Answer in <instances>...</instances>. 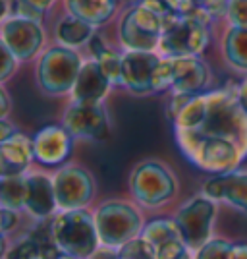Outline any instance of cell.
<instances>
[{"label":"cell","mask_w":247,"mask_h":259,"mask_svg":"<svg viewBox=\"0 0 247 259\" xmlns=\"http://www.w3.org/2000/svg\"><path fill=\"white\" fill-rule=\"evenodd\" d=\"M211 85V68L201 56H162L157 68V93L166 89L201 95Z\"/></svg>","instance_id":"obj_6"},{"label":"cell","mask_w":247,"mask_h":259,"mask_svg":"<svg viewBox=\"0 0 247 259\" xmlns=\"http://www.w3.org/2000/svg\"><path fill=\"white\" fill-rule=\"evenodd\" d=\"M0 223H2V234L4 236L10 234L12 230L18 227V223H20V211L0 207Z\"/></svg>","instance_id":"obj_31"},{"label":"cell","mask_w":247,"mask_h":259,"mask_svg":"<svg viewBox=\"0 0 247 259\" xmlns=\"http://www.w3.org/2000/svg\"><path fill=\"white\" fill-rule=\"evenodd\" d=\"M232 259H247V244H234V257Z\"/></svg>","instance_id":"obj_36"},{"label":"cell","mask_w":247,"mask_h":259,"mask_svg":"<svg viewBox=\"0 0 247 259\" xmlns=\"http://www.w3.org/2000/svg\"><path fill=\"white\" fill-rule=\"evenodd\" d=\"M25 194H27L25 174L0 176V207L22 211L25 209Z\"/></svg>","instance_id":"obj_23"},{"label":"cell","mask_w":247,"mask_h":259,"mask_svg":"<svg viewBox=\"0 0 247 259\" xmlns=\"http://www.w3.org/2000/svg\"><path fill=\"white\" fill-rule=\"evenodd\" d=\"M56 259H77V257H74V255H68V253H60Z\"/></svg>","instance_id":"obj_38"},{"label":"cell","mask_w":247,"mask_h":259,"mask_svg":"<svg viewBox=\"0 0 247 259\" xmlns=\"http://www.w3.org/2000/svg\"><path fill=\"white\" fill-rule=\"evenodd\" d=\"M116 259H135V257H128V255H120V253H118V257H116Z\"/></svg>","instance_id":"obj_39"},{"label":"cell","mask_w":247,"mask_h":259,"mask_svg":"<svg viewBox=\"0 0 247 259\" xmlns=\"http://www.w3.org/2000/svg\"><path fill=\"white\" fill-rule=\"evenodd\" d=\"M137 2H143L145 6H149L151 10L161 14L162 18L172 16V10H170V6H168V0H137Z\"/></svg>","instance_id":"obj_32"},{"label":"cell","mask_w":247,"mask_h":259,"mask_svg":"<svg viewBox=\"0 0 247 259\" xmlns=\"http://www.w3.org/2000/svg\"><path fill=\"white\" fill-rule=\"evenodd\" d=\"M178 182L172 170L161 161H141L129 174V194L143 207H161L174 199Z\"/></svg>","instance_id":"obj_7"},{"label":"cell","mask_w":247,"mask_h":259,"mask_svg":"<svg viewBox=\"0 0 247 259\" xmlns=\"http://www.w3.org/2000/svg\"><path fill=\"white\" fill-rule=\"evenodd\" d=\"M112 81L103 72L95 58H85L72 89V101L79 103H103L112 91Z\"/></svg>","instance_id":"obj_16"},{"label":"cell","mask_w":247,"mask_h":259,"mask_svg":"<svg viewBox=\"0 0 247 259\" xmlns=\"http://www.w3.org/2000/svg\"><path fill=\"white\" fill-rule=\"evenodd\" d=\"M62 0H2V20L10 16H22L29 20L43 22L46 20V14Z\"/></svg>","instance_id":"obj_22"},{"label":"cell","mask_w":247,"mask_h":259,"mask_svg":"<svg viewBox=\"0 0 247 259\" xmlns=\"http://www.w3.org/2000/svg\"><path fill=\"white\" fill-rule=\"evenodd\" d=\"M0 99H2V105H0V118H8V112H10V97H8V91L6 87H0Z\"/></svg>","instance_id":"obj_34"},{"label":"cell","mask_w":247,"mask_h":259,"mask_svg":"<svg viewBox=\"0 0 247 259\" xmlns=\"http://www.w3.org/2000/svg\"><path fill=\"white\" fill-rule=\"evenodd\" d=\"M122 56H124V51H116L114 47L107 45L101 53H97L93 58L97 60L103 72L108 76V79L112 81V85L122 87Z\"/></svg>","instance_id":"obj_25"},{"label":"cell","mask_w":247,"mask_h":259,"mask_svg":"<svg viewBox=\"0 0 247 259\" xmlns=\"http://www.w3.org/2000/svg\"><path fill=\"white\" fill-rule=\"evenodd\" d=\"M176 141L183 157L203 172L226 174L237 170V166L247 157V151L234 140L218 136H201L195 132L174 130Z\"/></svg>","instance_id":"obj_1"},{"label":"cell","mask_w":247,"mask_h":259,"mask_svg":"<svg viewBox=\"0 0 247 259\" xmlns=\"http://www.w3.org/2000/svg\"><path fill=\"white\" fill-rule=\"evenodd\" d=\"M27 194H25V211L37 219L44 221L58 209L54 180L43 172H27Z\"/></svg>","instance_id":"obj_18"},{"label":"cell","mask_w":247,"mask_h":259,"mask_svg":"<svg viewBox=\"0 0 247 259\" xmlns=\"http://www.w3.org/2000/svg\"><path fill=\"white\" fill-rule=\"evenodd\" d=\"M141 236L145 238L151 244V248L157 251L164 244L172 242L176 238H182V234H180V228H178L174 219H155L143 227Z\"/></svg>","instance_id":"obj_24"},{"label":"cell","mask_w":247,"mask_h":259,"mask_svg":"<svg viewBox=\"0 0 247 259\" xmlns=\"http://www.w3.org/2000/svg\"><path fill=\"white\" fill-rule=\"evenodd\" d=\"M93 215L97 223L101 246L107 248H122L126 242L139 236L143 230V217L139 209L128 201H105L103 205L97 207Z\"/></svg>","instance_id":"obj_8"},{"label":"cell","mask_w":247,"mask_h":259,"mask_svg":"<svg viewBox=\"0 0 247 259\" xmlns=\"http://www.w3.org/2000/svg\"><path fill=\"white\" fill-rule=\"evenodd\" d=\"M234 244L226 238H211L205 246L195 251V259H232Z\"/></svg>","instance_id":"obj_26"},{"label":"cell","mask_w":247,"mask_h":259,"mask_svg":"<svg viewBox=\"0 0 247 259\" xmlns=\"http://www.w3.org/2000/svg\"><path fill=\"white\" fill-rule=\"evenodd\" d=\"M97 33V27H93L91 23L83 22L81 18H77L70 12H62L53 23V41L62 47L70 49H83L91 41V37Z\"/></svg>","instance_id":"obj_20"},{"label":"cell","mask_w":247,"mask_h":259,"mask_svg":"<svg viewBox=\"0 0 247 259\" xmlns=\"http://www.w3.org/2000/svg\"><path fill=\"white\" fill-rule=\"evenodd\" d=\"M203 194L215 201H224L234 209L247 213V172L232 170L213 174L203 186Z\"/></svg>","instance_id":"obj_15"},{"label":"cell","mask_w":247,"mask_h":259,"mask_svg":"<svg viewBox=\"0 0 247 259\" xmlns=\"http://www.w3.org/2000/svg\"><path fill=\"white\" fill-rule=\"evenodd\" d=\"M74 136L64 124H48L33 136L35 161L43 166L64 164L74 149Z\"/></svg>","instance_id":"obj_14"},{"label":"cell","mask_w":247,"mask_h":259,"mask_svg":"<svg viewBox=\"0 0 247 259\" xmlns=\"http://www.w3.org/2000/svg\"><path fill=\"white\" fill-rule=\"evenodd\" d=\"M16 132H20L16 124H12L8 118H0V141L6 140V138H10V136H14Z\"/></svg>","instance_id":"obj_33"},{"label":"cell","mask_w":247,"mask_h":259,"mask_svg":"<svg viewBox=\"0 0 247 259\" xmlns=\"http://www.w3.org/2000/svg\"><path fill=\"white\" fill-rule=\"evenodd\" d=\"M224 25L247 27V0H228Z\"/></svg>","instance_id":"obj_28"},{"label":"cell","mask_w":247,"mask_h":259,"mask_svg":"<svg viewBox=\"0 0 247 259\" xmlns=\"http://www.w3.org/2000/svg\"><path fill=\"white\" fill-rule=\"evenodd\" d=\"M83 62L85 58L79 51L62 47L58 43L51 45L37 58V66H35L37 85L44 95H51V97L72 95V89Z\"/></svg>","instance_id":"obj_3"},{"label":"cell","mask_w":247,"mask_h":259,"mask_svg":"<svg viewBox=\"0 0 247 259\" xmlns=\"http://www.w3.org/2000/svg\"><path fill=\"white\" fill-rule=\"evenodd\" d=\"M197 4L215 20V23L224 22L228 0H197Z\"/></svg>","instance_id":"obj_29"},{"label":"cell","mask_w":247,"mask_h":259,"mask_svg":"<svg viewBox=\"0 0 247 259\" xmlns=\"http://www.w3.org/2000/svg\"><path fill=\"white\" fill-rule=\"evenodd\" d=\"M189 251H191V249H187V251H183V253H180V255H176V257H172V259H191Z\"/></svg>","instance_id":"obj_37"},{"label":"cell","mask_w":247,"mask_h":259,"mask_svg":"<svg viewBox=\"0 0 247 259\" xmlns=\"http://www.w3.org/2000/svg\"><path fill=\"white\" fill-rule=\"evenodd\" d=\"M33 161V138L16 132L14 136L0 141V176L27 174Z\"/></svg>","instance_id":"obj_17"},{"label":"cell","mask_w":247,"mask_h":259,"mask_svg":"<svg viewBox=\"0 0 247 259\" xmlns=\"http://www.w3.org/2000/svg\"><path fill=\"white\" fill-rule=\"evenodd\" d=\"M164 29V18L143 2L128 4L116 22V41L122 51L157 53Z\"/></svg>","instance_id":"obj_4"},{"label":"cell","mask_w":247,"mask_h":259,"mask_svg":"<svg viewBox=\"0 0 247 259\" xmlns=\"http://www.w3.org/2000/svg\"><path fill=\"white\" fill-rule=\"evenodd\" d=\"M216 203L209 195L199 194L187 199L178 211H176V225L180 228L183 244L189 249H197L205 246L211 234H213V225L216 219Z\"/></svg>","instance_id":"obj_9"},{"label":"cell","mask_w":247,"mask_h":259,"mask_svg":"<svg viewBox=\"0 0 247 259\" xmlns=\"http://www.w3.org/2000/svg\"><path fill=\"white\" fill-rule=\"evenodd\" d=\"M236 95H237V101H239L241 108L247 112V77L236 87Z\"/></svg>","instance_id":"obj_35"},{"label":"cell","mask_w":247,"mask_h":259,"mask_svg":"<svg viewBox=\"0 0 247 259\" xmlns=\"http://www.w3.org/2000/svg\"><path fill=\"white\" fill-rule=\"evenodd\" d=\"M215 22L209 16H178L164 18V29L157 53L161 56H203L213 41Z\"/></svg>","instance_id":"obj_2"},{"label":"cell","mask_w":247,"mask_h":259,"mask_svg":"<svg viewBox=\"0 0 247 259\" xmlns=\"http://www.w3.org/2000/svg\"><path fill=\"white\" fill-rule=\"evenodd\" d=\"M62 124L79 140L105 141L110 136V120L103 103L72 101L64 110Z\"/></svg>","instance_id":"obj_12"},{"label":"cell","mask_w":247,"mask_h":259,"mask_svg":"<svg viewBox=\"0 0 247 259\" xmlns=\"http://www.w3.org/2000/svg\"><path fill=\"white\" fill-rule=\"evenodd\" d=\"M6 259H41L39 244L33 236V232H27L22 236L6 253Z\"/></svg>","instance_id":"obj_27"},{"label":"cell","mask_w":247,"mask_h":259,"mask_svg":"<svg viewBox=\"0 0 247 259\" xmlns=\"http://www.w3.org/2000/svg\"><path fill=\"white\" fill-rule=\"evenodd\" d=\"M56 201L60 211L85 209L95 195V180L79 164H62L53 176Z\"/></svg>","instance_id":"obj_11"},{"label":"cell","mask_w":247,"mask_h":259,"mask_svg":"<svg viewBox=\"0 0 247 259\" xmlns=\"http://www.w3.org/2000/svg\"><path fill=\"white\" fill-rule=\"evenodd\" d=\"M218 45L226 64L234 72L247 74V27L224 25L218 37Z\"/></svg>","instance_id":"obj_21"},{"label":"cell","mask_w":247,"mask_h":259,"mask_svg":"<svg viewBox=\"0 0 247 259\" xmlns=\"http://www.w3.org/2000/svg\"><path fill=\"white\" fill-rule=\"evenodd\" d=\"M124 0H62V8L93 27H105L118 20Z\"/></svg>","instance_id":"obj_19"},{"label":"cell","mask_w":247,"mask_h":259,"mask_svg":"<svg viewBox=\"0 0 247 259\" xmlns=\"http://www.w3.org/2000/svg\"><path fill=\"white\" fill-rule=\"evenodd\" d=\"M51 227L54 242L62 253L77 259H89L101 248L95 215H91L87 209L60 211Z\"/></svg>","instance_id":"obj_5"},{"label":"cell","mask_w":247,"mask_h":259,"mask_svg":"<svg viewBox=\"0 0 247 259\" xmlns=\"http://www.w3.org/2000/svg\"><path fill=\"white\" fill-rule=\"evenodd\" d=\"M0 45L8 47L20 62L35 60L46 49L44 23L22 16L4 18L0 23Z\"/></svg>","instance_id":"obj_10"},{"label":"cell","mask_w":247,"mask_h":259,"mask_svg":"<svg viewBox=\"0 0 247 259\" xmlns=\"http://www.w3.org/2000/svg\"><path fill=\"white\" fill-rule=\"evenodd\" d=\"M0 53H2V70H0V81L6 83L12 77V74H16V68H18V58L12 54V51L8 47L0 45Z\"/></svg>","instance_id":"obj_30"},{"label":"cell","mask_w":247,"mask_h":259,"mask_svg":"<svg viewBox=\"0 0 247 259\" xmlns=\"http://www.w3.org/2000/svg\"><path fill=\"white\" fill-rule=\"evenodd\" d=\"M159 53L147 51H124L122 56V87L133 95L157 93V68L161 62Z\"/></svg>","instance_id":"obj_13"}]
</instances>
